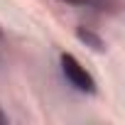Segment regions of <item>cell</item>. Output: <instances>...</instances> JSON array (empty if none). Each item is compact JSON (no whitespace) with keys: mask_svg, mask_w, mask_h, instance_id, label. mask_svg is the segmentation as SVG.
<instances>
[{"mask_svg":"<svg viewBox=\"0 0 125 125\" xmlns=\"http://www.w3.org/2000/svg\"><path fill=\"white\" fill-rule=\"evenodd\" d=\"M59 64H61V74L66 76V81H69L79 93L93 96V93L98 91L96 79L91 76V71L81 64V61H79L71 52H61V54H59Z\"/></svg>","mask_w":125,"mask_h":125,"instance_id":"6da1fadb","label":"cell"},{"mask_svg":"<svg viewBox=\"0 0 125 125\" xmlns=\"http://www.w3.org/2000/svg\"><path fill=\"white\" fill-rule=\"evenodd\" d=\"M76 37H79V42H83L86 47H91V49H96V52H105V42H103L96 32H91L88 27H76Z\"/></svg>","mask_w":125,"mask_h":125,"instance_id":"7a4b0ae2","label":"cell"},{"mask_svg":"<svg viewBox=\"0 0 125 125\" xmlns=\"http://www.w3.org/2000/svg\"><path fill=\"white\" fill-rule=\"evenodd\" d=\"M61 3H69V5H81V8H108V0H61Z\"/></svg>","mask_w":125,"mask_h":125,"instance_id":"3957f363","label":"cell"},{"mask_svg":"<svg viewBox=\"0 0 125 125\" xmlns=\"http://www.w3.org/2000/svg\"><path fill=\"white\" fill-rule=\"evenodd\" d=\"M8 123V115H5V110H3V105H0V125H5Z\"/></svg>","mask_w":125,"mask_h":125,"instance_id":"277c9868","label":"cell"}]
</instances>
